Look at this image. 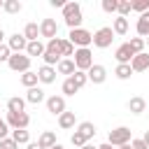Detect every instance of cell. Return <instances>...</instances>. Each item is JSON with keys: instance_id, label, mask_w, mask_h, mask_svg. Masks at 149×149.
Masks as SVG:
<instances>
[{"instance_id": "obj_48", "label": "cell", "mask_w": 149, "mask_h": 149, "mask_svg": "<svg viewBox=\"0 0 149 149\" xmlns=\"http://www.w3.org/2000/svg\"><path fill=\"white\" fill-rule=\"evenodd\" d=\"M119 149H133V144L128 142V144H123V147H119Z\"/></svg>"}, {"instance_id": "obj_30", "label": "cell", "mask_w": 149, "mask_h": 149, "mask_svg": "<svg viewBox=\"0 0 149 149\" xmlns=\"http://www.w3.org/2000/svg\"><path fill=\"white\" fill-rule=\"evenodd\" d=\"M128 44H130V49H133V54H135V56L144 51V40H142V37H130V40H128Z\"/></svg>"}, {"instance_id": "obj_13", "label": "cell", "mask_w": 149, "mask_h": 149, "mask_svg": "<svg viewBox=\"0 0 149 149\" xmlns=\"http://www.w3.org/2000/svg\"><path fill=\"white\" fill-rule=\"evenodd\" d=\"M130 68H133V72H144V70H149V54H147V51L137 54V56L130 61Z\"/></svg>"}, {"instance_id": "obj_9", "label": "cell", "mask_w": 149, "mask_h": 149, "mask_svg": "<svg viewBox=\"0 0 149 149\" xmlns=\"http://www.w3.org/2000/svg\"><path fill=\"white\" fill-rule=\"evenodd\" d=\"M47 109H49L54 116H61L63 112H68V109H65V98H63V95H49V98H47Z\"/></svg>"}, {"instance_id": "obj_45", "label": "cell", "mask_w": 149, "mask_h": 149, "mask_svg": "<svg viewBox=\"0 0 149 149\" xmlns=\"http://www.w3.org/2000/svg\"><path fill=\"white\" fill-rule=\"evenodd\" d=\"M142 142H144V144H147V147H149V130H147V133H144V137H142Z\"/></svg>"}, {"instance_id": "obj_51", "label": "cell", "mask_w": 149, "mask_h": 149, "mask_svg": "<svg viewBox=\"0 0 149 149\" xmlns=\"http://www.w3.org/2000/svg\"><path fill=\"white\" fill-rule=\"evenodd\" d=\"M2 5H5V0H0V9H2Z\"/></svg>"}, {"instance_id": "obj_22", "label": "cell", "mask_w": 149, "mask_h": 149, "mask_svg": "<svg viewBox=\"0 0 149 149\" xmlns=\"http://www.w3.org/2000/svg\"><path fill=\"white\" fill-rule=\"evenodd\" d=\"M37 35H40V26L37 23H26V28H23V37L28 40V42H37Z\"/></svg>"}, {"instance_id": "obj_47", "label": "cell", "mask_w": 149, "mask_h": 149, "mask_svg": "<svg viewBox=\"0 0 149 149\" xmlns=\"http://www.w3.org/2000/svg\"><path fill=\"white\" fill-rule=\"evenodd\" d=\"M81 149H98V147H93V144H88V142H86V144H84Z\"/></svg>"}, {"instance_id": "obj_27", "label": "cell", "mask_w": 149, "mask_h": 149, "mask_svg": "<svg viewBox=\"0 0 149 149\" xmlns=\"http://www.w3.org/2000/svg\"><path fill=\"white\" fill-rule=\"evenodd\" d=\"M77 130H79V133H81V135H84V137H86V140H91V137H93V135H95V126H93V123H91V121H81V123H79V128H77Z\"/></svg>"}, {"instance_id": "obj_11", "label": "cell", "mask_w": 149, "mask_h": 149, "mask_svg": "<svg viewBox=\"0 0 149 149\" xmlns=\"http://www.w3.org/2000/svg\"><path fill=\"white\" fill-rule=\"evenodd\" d=\"M114 58L119 61V65H130V61L135 58V54H133V49H130V44L126 42V44H121V47H116V51H114Z\"/></svg>"}, {"instance_id": "obj_18", "label": "cell", "mask_w": 149, "mask_h": 149, "mask_svg": "<svg viewBox=\"0 0 149 149\" xmlns=\"http://www.w3.org/2000/svg\"><path fill=\"white\" fill-rule=\"evenodd\" d=\"M137 35L140 37H149V12H144V14H140V19H137Z\"/></svg>"}, {"instance_id": "obj_49", "label": "cell", "mask_w": 149, "mask_h": 149, "mask_svg": "<svg viewBox=\"0 0 149 149\" xmlns=\"http://www.w3.org/2000/svg\"><path fill=\"white\" fill-rule=\"evenodd\" d=\"M2 37H5V30L0 28V44H2Z\"/></svg>"}, {"instance_id": "obj_28", "label": "cell", "mask_w": 149, "mask_h": 149, "mask_svg": "<svg viewBox=\"0 0 149 149\" xmlns=\"http://www.w3.org/2000/svg\"><path fill=\"white\" fill-rule=\"evenodd\" d=\"M12 140L16 144H30V133L28 130H12Z\"/></svg>"}, {"instance_id": "obj_3", "label": "cell", "mask_w": 149, "mask_h": 149, "mask_svg": "<svg viewBox=\"0 0 149 149\" xmlns=\"http://www.w3.org/2000/svg\"><path fill=\"white\" fill-rule=\"evenodd\" d=\"M130 140H133V133H130V128H126V126H119V128L109 130V137H107V142H109L112 147H123V144H128Z\"/></svg>"}, {"instance_id": "obj_33", "label": "cell", "mask_w": 149, "mask_h": 149, "mask_svg": "<svg viewBox=\"0 0 149 149\" xmlns=\"http://www.w3.org/2000/svg\"><path fill=\"white\" fill-rule=\"evenodd\" d=\"M116 12H119V16H126V14H130V12H133V2H130V0H119V7H116Z\"/></svg>"}, {"instance_id": "obj_50", "label": "cell", "mask_w": 149, "mask_h": 149, "mask_svg": "<svg viewBox=\"0 0 149 149\" xmlns=\"http://www.w3.org/2000/svg\"><path fill=\"white\" fill-rule=\"evenodd\" d=\"M51 149H63V144H54V147H51Z\"/></svg>"}, {"instance_id": "obj_52", "label": "cell", "mask_w": 149, "mask_h": 149, "mask_svg": "<svg viewBox=\"0 0 149 149\" xmlns=\"http://www.w3.org/2000/svg\"><path fill=\"white\" fill-rule=\"evenodd\" d=\"M147 44H149V37H147Z\"/></svg>"}, {"instance_id": "obj_24", "label": "cell", "mask_w": 149, "mask_h": 149, "mask_svg": "<svg viewBox=\"0 0 149 149\" xmlns=\"http://www.w3.org/2000/svg\"><path fill=\"white\" fill-rule=\"evenodd\" d=\"M7 112H26V100L19 98V95L9 98L7 100Z\"/></svg>"}, {"instance_id": "obj_8", "label": "cell", "mask_w": 149, "mask_h": 149, "mask_svg": "<svg viewBox=\"0 0 149 149\" xmlns=\"http://www.w3.org/2000/svg\"><path fill=\"white\" fill-rule=\"evenodd\" d=\"M7 47L12 49V54H21V51L28 49V40L23 37V33H14V35H9V40H7Z\"/></svg>"}, {"instance_id": "obj_38", "label": "cell", "mask_w": 149, "mask_h": 149, "mask_svg": "<svg viewBox=\"0 0 149 149\" xmlns=\"http://www.w3.org/2000/svg\"><path fill=\"white\" fill-rule=\"evenodd\" d=\"M72 79H74V84H77L79 88H81V86H84V84L88 81V77H86V72H81V70H77V72L72 74Z\"/></svg>"}, {"instance_id": "obj_43", "label": "cell", "mask_w": 149, "mask_h": 149, "mask_svg": "<svg viewBox=\"0 0 149 149\" xmlns=\"http://www.w3.org/2000/svg\"><path fill=\"white\" fill-rule=\"evenodd\" d=\"M49 5H51V7H61V9L65 7V2H63V0H49Z\"/></svg>"}, {"instance_id": "obj_5", "label": "cell", "mask_w": 149, "mask_h": 149, "mask_svg": "<svg viewBox=\"0 0 149 149\" xmlns=\"http://www.w3.org/2000/svg\"><path fill=\"white\" fill-rule=\"evenodd\" d=\"M5 121H7V126L12 130H26L28 123H30V116L26 112H7V119Z\"/></svg>"}, {"instance_id": "obj_44", "label": "cell", "mask_w": 149, "mask_h": 149, "mask_svg": "<svg viewBox=\"0 0 149 149\" xmlns=\"http://www.w3.org/2000/svg\"><path fill=\"white\" fill-rule=\"evenodd\" d=\"M28 149H42V147H40L37 142H30V144H28Z\"/></svg>"}, {"instance_id": "obj_35", "label": "cell", "mask_w": 149, "mask_h": 149, "mask_svg": "<svg viewBox=\"0 0 149 149\" xmlns=\"http://www.w3.org/2000/svg\"><path fill=\"white\" fill-rule=\"evenodd\" d=\"M70 142H72V144H74V147H79V149H81V147H84V144H86V142H88V140H86V137H84V135H81V133H79V130H74V133H72V135H70Z\"/></svg>"}, {"instance_id": "obj_25", "label": "cell", "mask_w": 149, "mask_h": 149, "mask_svg": "<svg viewBox=\"0 0 149 149\" xmlns=\"http://www.w3.org/2000/svg\"><path fill=\"white\" fill-rule=\"evenodd\" d=\"M44 51H47V47L37 40V42H28V49H26V54L33 58V56H44Z\"/></svg>"}, {"instance_id": "obj_10", "label": "cell", "mask_w": 149, "mask_h": 149, "mask_svg": "<svg viewBox=\"0 0 149 149\" xmlns=\"http://www.w3.org/2000/svg\"><path fill=\"white\" fill-rule=\"evenodd\" d=\"M40 35L47 37V40L58 37V23H56L54 19H42V23H40Z\"/></svg>"}, {"instance_id": "obj_4", "label": "cell", "mask_w": 149, "mask_h": 149, "mask_svg": "<svg viewBox=\"0 0 149 149\" xmlns=\"http://www.w3.org/2000/svg\"><path fill=\"white\" fill-rule=\"evenodd\" d=\"M112 42H114V30H112L109 26L98 28V30L93 33V47H98V49H107V47H112Z\"/></svg>"}, {"instance_id": "obj_29", "label": "cell", "mask_w": 149, "mask_h": 149, "mask_svg": "<svg viewBox=\"0 0 149 149\" xmlns=\"http://www.w3.org/2000/svg\"><path fill=\"white\" fill-rule=\"evenodd\" d=\"M2 9H5L7 14H19V12L23 9V5H21L19 0H5V5H2Z\"/></svg>"}, {"instance_id": "obj_15", "label": "cell", "mask_w": 149, "mask_h": 149, "mask_svg": "<svg viewBox=\"0 0 149 149\" xmlns=\"http://www.w3.org/2000/svg\"><path fill=\"white\" fill-rule=\"evenodd\" d=\"M126 107H128V112H130V114H142V112L147 109V100H144V98H140V95H135V98H130V100H128V105H126Z\"/></svg>"}, {"instance_id": "obj_16", "label": "cell", "mask_w": 149, "mask_h": 149, "mask_svg": "<svg viewBox=\"0 0 149 149\" xmlns=\"http://www.w3.org/2000/svg\"><path fill=\"white\" fill-rule=\"evenodd\" d=\"M56 70H58V74H68V77H72V74L77 72V65H74L72 58H63V61L56 65Z\"/></svg>"}, {"instance_id": "obj_34", "label": "cell", "mask_w": 149, "mask_h": 149, "mask_svg": "<svg viewBox=\"0 0 149 149\" xmlns=\"http://www.w3.org/2000/svg\"><path fill=\"white\" fill-rule=\"evenodd\" d=\"M47 51H49V54H56V56H61V37H54V40H49V42H47Z\"/></svg>"}, {"instance_id": "obj_23", "label": "cell", "mask_w": 149, "mask_h": 149, "mask_svg": "<svg viewBox=\"0 0 149 149\" xmlns=\"http://www.w3.org/2000/svg\"><path fill=\"white\" fill-rule=\"evenodd\" d=\"M37 81H40V77H37V72H33V70H28V72L21 74V84H23L26 88H35Z\"/></svg>"}, {"instance_id": "obj_2", "label": "cell", "mask_w": 149, "mask_h": 149, "mask_svg": "<svg viewBox=\"0 0 149 149\" xmlns=\"http://www.w3.org/2000/svg\"><path fill=\"white\" fill-rule=\"evenodd\" d=\"M68 40H70L77 49H88V44H93V33H88V30H84V28H74V30H70Z\"/></svg>"}, {"instance_id": "obj_6", "label": "cell", "mask_w": 149, "mask_h": 149, "mask_svg": "<svg viewBox=\"0 0 149 149\" xmlns=\"http://www.w3.org/2000/svg\"><path fill=\"white\" fill-rule=\"evenodd\" d=\"M72 61H74L77 70H81V72H88L93 68V54H91V49H77Z\"/></svg>"}, {"instance_id": "obj_17", "label": "cell", "mask_w": 149, "mask_h": 149, "mask_svg": "<svg viewBox=\"0 0 149 149\" xmlns=\"http://www.w3.org/2000/svg\"><path fill=\"white\" fill-rule=\"evenodd\" d=\"M37 144H40L42 149H51L54 144H58V142H56V133H51V130H44V133L40 135Z\"/></svg>"}, {"instance_id": "obj_14", "label": "cell", "mask_w": 149, "mask_h": 149, "mask_svg": "<svg viewBox=\"0 0 149 149\" xmlns=\"http://www.w3.org/2000/svg\"><path fill=\"white\" fill-rule=\"evenodd\" d=\"M37 77L42 84H54L56 81V68H49V65H42L37 70Z\"/></svg>"}, {"instance_id": "obj_1", "label": "cell", "mask_w": 149, "mask_h": 149, "mask_svg": "<svg viewBox=\"0 0 149 149\" xmlns=\"http://www.w3.org/2000/svg\"><path fill=\"white\" fill-rule=\"evenodd\" d=\"M63 19H65V23H68V28L70 30H74V28H81V7H79V2H65V7H63Z\"/></svg>"}, {"instance_id": "obj_19", "label": "cell", "mask_w": 149, "mask_h": 149, "mask_svg": "<svg viewBox=\"0 0 149 149\" xmlns=\"http://www.w3.org/2000/svg\"><path fill=\"white\" fill-rule=\"evenodd\" d=\"M42 100H44V91H42L40 86H35V88H28V93H26V102L40 105Z\"/></svg>"}, {"instance_id": "obj_39", "label": "cell", "mask_w": 149, "mask_h": 149, "mask_svg": "<svg viewBox=\"0 0 149 149\" xmlns=\"http://www.w3.org/2000/svg\"><path fill=\"white\" fill-rule=\"evenodd\" d=\"M9 56H12V49H9L7 44H0V63H7Z\"/></svg>"}, {"instance_id": "obj_21", "label": "cell", "mask_w": 149, "mask_h": 149, "mask_svg": "<svg viewBox=\"0 0 149 149\" xmlns=\"http://www.w3.org/2000/svg\"><path fill=\"white\" fill-rule=\"evenodd\" d=\"M112 30H114V35H126L128 33V19L126 16H116L114 23H112Z\"/></svg>"}, {"instance_id": "obj_12", "label": "cell", "mask_w": 149, "mask_h": 149, "mask_svg": "<svg viewBox=\"0 0 149 149\" xmlns=\"http://www.w3.org/2000/svg\"><path fill=\"white\" fill-rule=\"evenodd\" d=\"M86 77H88V81H93V84H102V81L107 79V70H105V65L93 63V68L86 72Z\"/></svg>"}, {"instance_id": "obj_42", "label": "cell", "mask_w": 149, "mask_h": 149, "mask_svg": "<svg viewBox=\"0 0 149 149\" xmlns=\"http://www.w3.org/2000/svg\"><path fill=\"white\" fill-rule=\"evenodd\" d=\"M130 144H133V149H149V147L142 142V137H140V140H130Z\"/></svg>"}, {"instance_id": "obj_26", "label": "cell", "mask_w": 149, "mask_h": 149, "mask_svg": "<svg viewBox=\"0 0 149 149\" xmlns=\"http://www.w3.org/2000/svg\"><path fill=\"white\" fill-rule=\"evenodd\" d=\"M61 91H63V95H74V93L79 91V86L74 84V79H72V77H65V81H63Z\"/></svg>"}, {"instance_id": "obj_31", "label": "cell", "mask_w": 149, "mask_h": 149, "mask_svg": "<svg viewBox=\"0 0 149 149\" xmlns=\"http://www.w3.org/2000/svg\"><path fill=\"white\" fill-rule=\"evenodd\" d=\"M74 44L70 42V40H63L61 37V56H74Z\"/></svg>"}, {"instance_id": "obj_36", "label": "cell", "mask_w": 149, "mask_h": 149, "mask_svg": "<svg viewBox=\"0 0 149 149\" xmlns=\"http://www.w3.org/2000/svg\"><path fill=\"white\" fill-rule=\"evenodd\" d=\"M116 7H119V0H102V12L114 14V12H116Z\"/></svg>"}, {"instance_id": "obj_37", "label": "cell", "mask_w": 149, "mask_h": 149, "mask_svg": "<svg viewBox=\"0 0 149 149\" xmlns=\"http://www.w3.org/2000/svg\"><path fill=\"white\" fill-rule=\"evenodd\" d=\"M133 12H140V14L149 12V0H135L133 2Z\"/></svg>"}, {"instance_id": "obj_7", "label": "cell", "mask_w": 149, "mask_h": 149, "mask_svg": "<svg viewBox=\"0 0 149 149\" xmlns=\"http://www.w3.org/2000/svg\"><path fill=\"white\" fill-rule=\"evenodd\" d=\"M7 65H9V70L23 74V72L30 70V56H28V54H12L9 61H7Z\"/></svg>"}, {"instance_id": "obj_20", "label": "cell", "mask_w": 149, "mask_h": 149, "mask_svg": "<svg viewBox=\"0 0 149 149\" xmlns=\"http://www.w3.org/2000/svg\"><path fill=\"white\" fill-rule=\"evenodd\" d=\"M74 112H63L61 116H58V126L63 128V130H70V128H74Z\"/></svg>"}, {"instance_id": "obj_40", "label": "cell", "mask_w": 149, "mask_h": 149, "mask_svg": "<svg viewBox=\"0 0 149 149\" xmlns=\"http://www.w3.org/2000/svg\"><path fill=\"white\" fill-rule=\"evenodd\" d=\"M0 149H19V144L12 137H5V140H0Z\"/></svg>"}, {"instance_id": "obj_32", "label": "cell", "mask_w": 149, "mask_h": 149, "mask_svg": "<svg viewBox=\"0 0 149 149\" xmlns=\"http://www.w3.org/2000/svg\"><path fill=\"white\" fill-rule=\"evenodd\" d=\"M114 74H116L119 79H130V74H133V68H130V65H116Z\"/></svg>"}, {"instance_id": "obj_41", "label": "cell", "mask_w": 149, "mask_h": 149, "mask_svg": "<svg viewBox=\"0 0 149 149\" xmlns=\"http://www.w3.org/2000/svg\"><path fill=\"white\" fill-rule=\"evenodd\" d=\"M7 133H9V126H7V121H5V119H0V140H5V137H7Z\"/></svg>"}, {"instance_id": "obj_46", "label": "cell", "mask_w": 149, "mask_h": 149, "mask_svg": "<svg viewBox=\"0 0 149 149\" xmlns=\"http://www.w3.org/2000/svg\"><path fill=\"white\" fill-rule=\"evenodd\" d=\"M98 149H114V147H112V144H109V142H105V144H100V147H98Z\"/></svg>"}]
</instances>
